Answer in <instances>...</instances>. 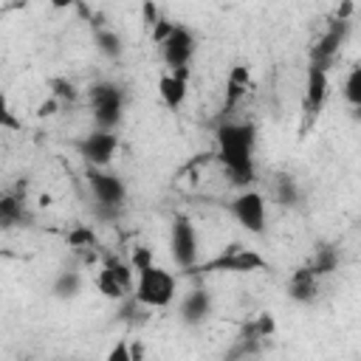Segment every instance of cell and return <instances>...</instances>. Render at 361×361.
I'll return each mask as SVG.
<instances>
[{
    "label": "cell",
    "mask_w": 361,
    "mask_h": 361,
    "mask_svg": "<svg viewBox=\"0 0 361 361\" xmlns=\"http://www.w3.org/2000/svg\"><path fill=\"white\" fill-rule=\"evenodd\" d=\"M265 268V259L262 254L251 251V248H243V245H228L220 257L203 262V265H195L192 271L186 274H214V271H228V274H254V271H262Z\"/></svg>",
    "instance_id": "5"
},
{
    "label": "cell",
    "mask_w": 361,
    "mask_h": 361,
    "mask_svg": "<svg viewBox=\"0 0 361 361\" xmlns=\"http://www.w3.org/2000/svg\"><path fill=\"white\" fill-rule=\"evenodd\" d=\"M149 265H155L152 248H149V245H138V248L133 251V257H130V268L138 274V271H144V268H149Z\"/></svg>",
    "instance_id": "29"
},
{
    "label": "cell",
    "mask_w": 361,
    "mask_h": 361,
    "mask_svg": "<svg viewBox=\"0 0 361 361\" xmlns=\"http://www.w3.org/2000/svg\"><path fill=\"white\" fill-rule=\"evenodd\" d=\"M169 254L175 259L178 268L183 271H192L197 265V231H195V223L186 217V214H175L172 217V226H169Z\"/></svg>",
    "instance_id": "6"
},
{
    "label": "cell",
    "mask_w": 361,
    "mask_h": 361,
    "mask_svg": "<svg viewBox=\"0 0 361 361\" xmlns=\"http://www.w3.org/2000/svg\"><path fill=\"white\" fill-rule=\"evenodd\" d=\"M347 34H350V20H330V25H327V31L313 42V48H310V54H307V65H313V68H322V71H327L330 73V68H333V62H336V56H338V48L344 45V39H347Z\"/></svg>",
    "instance_id": "10"
},
{
    "label": "cell",
    "mask_w": 361,
    "mask_h": 361,
    "mask_svg": "<svg viewBox=\"0 0 361 361\" xmlns=\"http://www.w3.org/2000/svg\"><path fill=\"white\" fill-rule=\"evenodd\" d=\"M231 217L251 234H265V195L257 189H243L228 203Z\"/></svg>",
    "instance_id": "9"
},
{
    "label": "cell",
    "mask_w": 361,
    "mask_h": 361,
    "mask_svg": "<svg viewBox=\"0 0 361 361\" xmlns=\"http://www.w3.org/2000/svg\"><path fill=\"white\" fill-rule=\"evenodd\" d=\"M338 262H341V248L336 243H322L313 248L310 259H307V268L322 279V276H330L338 271Z\"/></svg>",
    "instance_id": "18"
},
{
    "label": "cell",
    "mask_w": 361,
    "mask_h": 361,
    "mask_svg": "<svg viewBox=\"0 0 361 361\" xmlns=\"http://www.w3.org/2000/svg\"><path fill=\"white\" fill-rule=\"evenodd\" d=\"M175 293H178V279L161 265H149L135 274L133 299L141 307H169L175 302Z\"/></svg>",
    "instance_id": "3"
},
{
    "label": "cell",
    "mask_w": 361,
    "mask_h": 361,
    "mask_svg": "<svg viewBox=\"0 0 361 361\" xmlns=\"http://www.w3.org/2000/svg\"><path fill=\"white\" fill-rule=\"evenodd\" d=\"M48 85H51V99H54L56 104H65V102H76V96H79L76 85H73V82H68V79H62V76L51 79Z\"/></svg>",
    "instance_id": "26"
},
{
    "label": "cell",
    "mask_w": 361,
    "mask_h": 361,
    "mask_svg": "<svg viewBox=\"0 0 361 361\" xmlns=\"http://www.w3.org/2000/svg\"><path fill=\"white\" fill-rule=\"evenodd\" d=\"M248 90H251V71H248V65H243V62L231 65V71L226 76V99H223V107H220L223 121H228V116L240 107V102L248 96Z\"/></svg>",
    "instance_id": "13"
},
{
    "label": "cell",
    "mask_w": 361,
    "mask_h": 361,
    "mask_svg": "<svg viewBox=\"0 0 361 361\" xmlns=\"http://www.w3.org/2000/svg\"><path fill=\"white\" fill-rule=\"evenodd\" d=\"M96 290L104 296V299H113V302H121V299H127V288L113 276V274H107L104 268L96 274Z\"/></svg>",
    "instance_id": "24"
},
{
    "label": "cell",
    "mask_w": 361,
    "mask_h": 361,
    "mask_svg": "<svg viewBox=\"0 0 361 361\" xmlns=\"http://www.w3.org/2000/svg\"><path fill=\"white\" fill-rule=\"evenodd\" d=\"M288 299L296 302V305H316L319 293H322V279L307 268V265H299L290 276H288Z\"/></svg>",
    "instance_id": "14"
},
{
    "label": "cell",
    "mask_w": 361,
    "mask_h": 361,
    "mask_svg": "<svg viewBox=\"0 0 361 361\" xmlns=\"http://www.w3.org/2000/svg\"><path fill=\"white\" fill-rule=\"evenodd\" d=\"M327 93H330V73L322 71V68L307 65V73H305V113L319 116L324 102H327Z\"/></svg>",
    "instance_id": "16"
},
{
    "label": "cell",
    "mask_w": 361,
    "mask_h": 361,
    "mask_svg": "<svg viewBox=\"0 0 361 361\" xmlns=\"http://www.w3.org/2000/svg\"><path fill=\"white\" fill-rule=\"evenodd\" d=\"M212 310H214V299H212L209 288L197 285V288H192V290L180 299V310H178V313H180V322H183L186 327H200L203 322H209Z\"/></svg>",
    "instance_id": "12"
},
{
    "label": "cell",
    "mask_w": 361,
    "mask_h": 361,
    "mask_svg": "<svg viewBox=\"0 0 361 361\" xmlns=\"http://www.w3.org/2000/svg\"><path fill=\"white\" fill-rule=\"evenodd\" d=\"M104 361H133V347L127 341H116L104 355Z\"/></svg>",
    "instance_id": "30"
},
{
    "label": "cell",
    "mask_w": 361,
    "mask_h": 361,
    "mask_svg": "<svg viewBox=\"0 0 361 361\" xmlns=\"http://www.w3.org/2000/svg\"><path fill=\"white\" fill-rule=\"evenodd\" d=\"M20 361H23V358H20Z\"/></svg>",
    "instance_id": "36"
},
{
    "label": "cell",
    "mask_w": 361,
    "mask_h": 361,
    "mask_svg": "<svg viewBox=\"0 0 361 361\" xmlns=\"http://www.w3.org/2000/svg\"><path fill=\"white\" fill-rule=\"evenodd\" d=\"M65 243L71 251H79V248H99V237L93 231V226H73L68 234H65Z\"/></svg>",
    "instance_id": "23"
},
{
    "label": "cell",
    "mask_w": 361,
    "mask_h": 361,
    "mask_svg": "<svg viewBox=\"0 0 361 361\" xmlns=\"http://www.w3.org/2000/svg\"><path fill=\"white\" fill-rule=\"evenodd\" d=\"M195 51H197V37H195V31H192L189 25H183V23H175L172 31H169V37L161 42V59H164V65H166L169 71H183V68H189Z\"/></svg>",
    "instance_id": "8"
},
{
    "label": "cell",
    "mask_w": 361,
    "mask_h": 361,
    "mask_svg": "<svg viewBox=\"0 0 361 361\" xmlns=\"http://www.w3.org/2000/svg\"><path fill=\"white\" fill-rule=\"evenodd\" d=\"M248 361H257V358H248Z\"/></svg>",
    "instance_id": "34"
},
{
    "label": "cell",
    "mask_w": 361,
    "mask_h": 361,
    "mask_svg": "<svg viewBox=\"0 0 361 361\" xmlns=\"http://www.w3.org/2000/svg\"><path fill=\"white\" fill-rule=\"evenodd\" d=\"M172 25H175V23H169V20H164V17H161V20L152 25V42H155V45H161V42L169 37Z\"/></svg>",
    "instance_id": "31"
},
{
    "label": "cell",
    "mask_w": 361,
    "mask_h": 361,
    "mask_svg": "<svg viewBox=\"0 0 361 361\" xmlns=\"http://www.w3.org/2000/svg\"><path fill=\"white\" fill-rule=\"evenodd\" d=\"M341 93H344V99H347V104L350 107H361V68L355 65V68H350V73L344 76V87H341Z\"/></svg>",
    "instance_id": "25"
},
{
    "label": "cell",
    "mask_w": 361,
    "mask_h": 361,
    "mask_svg": "<svg viewBox=\"0 0 361 361\" xmlns=\"http://www.w3.org/2000/svg\"><path fill=\"white\" fill-rule=\"evenodd\" d=\"M56 107H59V104H56V102H54V99H48V102H45V104H39V116H51V113H54V110H56Z\"/></svg>",
    "instance_id": "33"
},
{
    "label": "cell",
    "mask_w": 361,
    "mask_h": 361,
    "mask_svg": "<svg viewBox=\"0 0 361 361\" xmlns=\"http://www.w3.org/2000/svg\"><path fill=\"white\" fill-rule=\"evenodd\" d=\"M73 361H79V358H73Z\"/></svg>",
    "instance_id": "35"
},
{
    "label": "cell",
    "mask_w": 361,
    "mask_h": 361,
    "mask_svg": "<svg viewBox=\"0 0 361 361\" xmlns=\"http://www.w3.org/2000/svg\"><path fill=\"white\" fill-rule=\"evenodd\" d=\"M102 268L107 271V274H113L130 293H133V285H135V271L130 268V262H124L121 257H116V254H102Z\"/></svg>",
    "instance_id": "22"
},
{
    "label": "cell",
    "mask_w": 361,
    "mask_h": 361,
    "mask_svg": "<svg viewBox=\"0 0 361 361\" xmlns=\"http://www.w3.org/2000/svg\"><path fill=\"white\" fill-rule=\"evenodd\" d=\"M144 17H147V25H155L161 20V14H158V8L152 3H144Z\"/></svg>",
    "instance_id": "32"
},
{
    "label": "cell",
    "mask_w": 361,
    "mask_h": 361,
    "mask_svg": "<svg viewBox=\"0 0 361 361\" xmlns=\"http://www.w3.org/2000/svg\"><path fill=\"white\" fill-rule=\"evenodd\" d=\"M79 158L93 166V169H107V164L113 161L116 149H118V135L113 130H90L82 138L73 141Z\"/></svg>",
    "instance_id": "7"
},
{
    "label": "cell",
    "mask_w": 361,
    "mask_h": 361,
    "mask_svg": "<svg viewBox=\"0 0 361 361\" xmlns=\"http://www.w3.org/2000/svg\"><path fill=\"white\" fill-rule=\"evenodd\" d=\"M0 127L3 130H20V118L14 116V110H11L8 96L3 93V87H0Z\"/></svg>",
    "instance_id": "28"
},
{
    "label": "cell",
    "mask_w": 361,
    "mask_h": 361,
    "mask_svg": "<svg viewBox=\"0 0 361 361\" xmlns=\"http://www.w3.org/2000/svg\"><path fill=\"white\" fill-rule=\"evenodd\" d=\"M262 344H265V341L257 336L254 324H251V322H245V324L240 327V333L234 336L231 347L223 353V358H220V361H248V358H257V355H259V350H262Z\"/></svg>",
    "instance_id": "17"
},
{
    "label": "cell",
    "mask_w": 361,
    "mask_h": 361,
    "mask_svg": "<svg viewBox=\"0 0 361 361\" xmlns=\"http://www.w3.org/2000/svg\"><path fill=\"white\" fill-rule=\"evenodd\" d=\"M251 324H254V330H257V336L265 341V338H271L274 333H276V319L268 313V310H262V313H257L254 319H251Z\"/></svg>",
    "instance_id": "27"
},
{
    "label": "cell",
    "mask_w": 361,
    "mask_h": 361,
    "mask_svg": "<svg viewBox=\"0 0 361 361\" xmlns=\"http://www.w3.org/2000/svg\"><path fill=\"white\" fill-rule=\"evenodd\" d=\"M274 197H276V203H279L282 209H293V206H299L302 192H299V183L293 180V175L279 172V175L274 178Z\"/></svg>",
    "instance_id": "21"
},
{
    "label": "cell",
    "mask_w": 361,
    "mask_h": 361,
    "mask_svg": "<svg viewBox=\"0 0 361 361\" xmlns=\"http://www.w3.org/2000/svg\"><path fill=\"white\" fill-rule=\"evenodd\" d=\"M93 42H96V51L107 59H121L124 54V39L118 31L107 28V25H96L93 28Z\"/></svg>",
    "instance_id": "20"
},
{
    "label": "cell",
    "mask_w": 361,
    "mask_h": 361,
    "mask_svg": "<svg viewBox=\"0 0 361 361\" xmlns=\"http://www.w3.org/2000/svg\"><path fill=\"white\" fill-rule=\"evenodd\" d=\"M85 178H87L90 195L96 200V214L104 217V220H113L121 212L124 200H127L124 180L116 172H110V169H93V166H87Z\"/></svg>",
    "instance_id": "4"
},
{
    "label": "cell",
    "mask_w": 361,
    "mask_h": 361,
    "mask_svg": "<svg viewBox=\"0 0 361 361\" xmlns=\"http://www.w3.org/2000/svg\"><path fill=\"white\" fill-rule=\"evenodd\" d=\"M51 293H54V299H59V302L76 299V296L82 293V274H79L76 268H62V271L54 276V282H51Z\"/></svg>",
    "instance_id": "19"
},
{
    "label": "cell",
    "mask_w": 361,
    "mask_h": 361,
    "mask_svg": "<svg viewBox=\"0 0 361 361\" xmlns=\"http://www.w3.org/2000/svg\"><path fill=\"white\" fill-rule=\"evenodd\" d=\"M87 104H90V113H93V121H96V130H113L121 124L124 118V107H127V93L118 82H110V79H102L96 85H90L87 90Z\"/></svg>",
    "instance_id": "2"
},
{
    "label": "cell",
    "mask_w": 361,
    "mask_h": 361,
    "mask_svg": "<svg viewBox=\"0 0 361 361\" xmlns=\"http://www.w3.org/2000/svg\"><path fill=\"white\" fill-rule=\"evenodd\" d=\"M186 93H189V68L183 71H169L158 79V96L164 102L166 110L178 113L186 102Z\"/></svg>",
    "instance_id": "15"
},
{
    "label": "cell",
    "mask_w": 361,
    "mask_h": 361,
    "mask_svg": "<svg viewBox=\"0 0 361 361\" xmlns=\"http://www.w3.org/2000/svg\"><path fill=\"white\" fill-rule=\"evenodd\" d=\"M217 161L223 164L226 175L231 178L234 186L251 189L257 180V166H254V147H257V127L251 121H220L217 133Z\"/></svg>",
    "instance_id": "1"
},
{
    "label": "cell",
    "mask_w": 361,
    "mask_h": 361,
    "mask_svg": "<svg viewBox=\"0 0 361 361\" xmlns=\"http://www.w3.org/2000/svg\"><path fill=\"white\" fill-rule=\"evenodd\" d=\"M25 189H28V180L23 178L14 189L0 192V228H17L23 223H31V214L25 206Z\"/></svg>",
    "instance_id": "11"
}]
</instances>
